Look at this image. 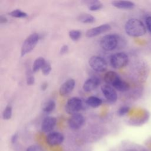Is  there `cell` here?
<instances>
[{"label":"cell","instance_id":"cell-1","mask_svg":"<svg viewBox=\"0 0 151 151\" xmlns=\"http://www.w3.org/2000/svg\"><path fill=\"white\" fill-rule=\"evenodd\" d=\"M124 29L126 34L131 37H140L146 32L144 24L137 18L129 19L125 24Z\"/></svg>","mask_w":151,"mask_h":151},{"label":"cell","instance_id":"cell-2","mask_svg":"<svg viewBox=\"0 0 151 151\" xmlns=\"http://www.w3.org/2000/svg\"><path fill=\"white\" fill-rule=\"evenodd\" d=\"M39 39V35L37 33H32L29 35L22 43L21 49V55L22 57L24 56L31 52L37 44Z\"/></svg>","mask_w":151,"mask_h":151},{"label":"cell","instance_id":"cell-3","mask_svg":"<svg viewBox=\"0 0 151 151\" xmlns=\"http://www.w3.org/2000/svg\"><path fill=\"white\" fill-rule=\"evenodd\" d=\"M119 42V37L115 34L104 35L100 41V46L106 51H111L116 48Z\"/></svg>","mask_w":151,"mask_h":151},{"label":"cell","instance_id":"cell-4","mask_svg":"<svg viewBox=\"0 0 151 151\" xmlns=\"http://www.w3.org/2000/svg\"><path fill=\"white\" fill-rule=\"evenodd\" d=\"M129 61L127 55L123 52H117L113 54L110 58L111 65L116 69L125 67Z\"/></svg>","mask_w":151,"mask_h":151},{"label":"cell","instance_id":"cell-5","mask_svg":"<svg viewBox=\"0 0 151 151\" xmlns=\"http://www.w3.org/2000/svg\"><path fill=\"white\" fill-rule=\"evenodd\" d=\"M83 107V103L81 99L73 97L69 99L66 103L65 109L67 113L70 114H74L77 113Z\"/></svg>","mask_w":151,"mask_h":151},{"label":"cell","instance_id":"cell-6","mask_svg":"<svg viewBox=\"0 0 151 151\" xmlns=\"http://www.w3.org/2000/svg\"><path fill=\"white\" fill-rule=\"evenodd\" d=\"M90 67L97 72H104L107 68V64L102 57L97 55L92 56L88 61Z\"/></svg>","mask_w":151,"mask_h":151},{"label":"cell","instance_id":"cell-7","mask_svg":"<svg viewBox=\"0 0 151 151\" xmlns=\"http://www.w3.org/2000/svg\"><path fill=\"white\" fill-rule=\"evenodd\" d=\"M84 122V118L81 114L76 113L73 114L68 120V126L73 130H77L80 128Z\"/></svg>","mask_w":151,"mask_h":151},{"label":"cell","instance_id":"cell-8","mask_svg":"<svg viewBox=\"0 0 151 151\" xmlns=\"http://www.w3.org/2000/svg\"><path fill=\"white\" fill-rule=\"evenodd\" d=\"M110 28H111V26L109 24H103V25L88 29L86 33V35L88 38H91V37L99 35L102 33L106 32L109 30H110Z\"/></svg>","mask_w":151,"mask_h":151},{"label":"cell","instance_id":"cell-9","mask_svg":"<svg viewBox=\"0 0 151 151\" xmlns=\"http://www.w3.org/2000/svg\"><path fill=\"white\" fill-rule=\"evenodd\" d=\"M101 90L102 93L104 96L105 98L111 101V102H115L117 99V94L116 91L114 90L113 88H112L110 85L105 84L101 86Z\"/></svg>","mask_w":151,"mask_h":151},{"label":"cell","instance_id":"cell-10","mask_svg":"<svg viewBox=\"0 0 151 151\" xmlns=\"http://www.w3.org/2000/svg\"><path fill=\"white\" fill-rule=\"evenodd\" d=\"M64 139V136L59 132H51L47 135L46 138L47 142L50 146L60 145L63 143Z\"/></svg>","mask_w":151,"mask_h":151},{"label":"cell","instance_id":"cell-11","mask_svg":"<svg viewBox=\"0 0 151 151\" xmlns=\"http://www.w3.org/2000/svg\"><path fill=\"white\" fill-rule=\"evenodd\" d=\"M76 82L73 78H70L65 81L60 86L59 89V93L62 96H65L70 94L75 87Z\"/></svg>","mask_w":151,"mask_h":151},{"label":"cell","instance_id":"cell-12","mask_svg":"<svg viewBox=\"0 0 151 151\" xmlns=\"http://www.w3.org/2000/svg\"><path fill=\"white\" fill-rule=\"evenodd\" d=\"M57 120L55 117L48 116L46 117L41 124V130L44 132L47 133L51 132L56 124Z\"/></svg>","mask_w":151,"mask_h":151},{"label":"cell","instance_id":"cell-13","mask_svg":"<svg viewBox=\"0 0 151 151\" xmlns=\"http://www.w3.org/2000/svg\"><path fill=\"white\" fill-rule=\"evenodd\" d=\"M100 83V80L97 77H91L86 80L83 84V90L86 92H90L95 89Z\"/></svg>","mask_w":151,"mask_h":151},{"label":"cell","instance_id":"cell-14","mask_svg":"<svg viewBox=\"0 0 151 151\" xmlns=\"http://www.w3.org/2000/svg\"><path fill=\"white\" fill-rule=\"evenodd\" d=\"M120 78L118 74L112 71H107L104 76V80L108 85L113 86Z\"/></svg>","mask_w":151,"mask_h":151},{"label":"cell","instance_id":"cell-15","mask_svg":"<svg viewBox=\"0 0 151 151\" xmlns=\"http://www.w3.org/2000/svg\"><path fill=\"white\" fill-rule=\"evenodd\" d=\"M112 5L119 9H130L134 6V4L130 1H113Z\"/></svg>","mask_w":151,"mask_h":151},{"label":"cell","instance_id":"cell-16","mask_svg":"<svg viewBox=\"0 0 151 151\" xmlns=\"http://www.w3.org/2000/svg\"><path fill=\"white\" fill-rule=\"evenodd\" d=\"M114 88L119 91H126L129 89V84L125 81L120 78L113 86Z\"/></svg>","mask_w":151,"mask_h":151},{"label":"cell","instance_id":"cell-17","mask_svg":"<svg viewBox=\"0 0 151 151\" xmlns=\"http://www.w3.org/2000/svg\"><path fill=\"white\" fill-rule=\"evenodd\" d=\"M86 103L91 107L96 108L102 104V100L96 96H90L87 99Z\"/></svg>","mask_w":151,"mask_h":151},{"label":"cell","instance_id":"cell-18","mask_svg":"<svg viewBox=\"0 0 151 151\" xmlns=\"http://www.w3.org/2000/svg\"><path fill=\"white\" fill-rule=\"evenodd\" d=\"M78 20L84 24L93 23L95 21V18L88 14H81L78 17Z\"/></svg>","mask_w":151,"mask_h":151},{"label":"cell","instance_id":"cell-19","mask_svg":"<svg viewBox=\"0 0 151 151\" xmlns=\"http://www.w3.org/2000/svg\"><path fill=\"white\" fill-rule=\"evenodd\" d=\"M46 61L43 57H38L36 58L34 61L33 65H32V71L34 73H36L40 69L41 70Z\"/></svg>","mask_w":151,"mask_h":151},{"label":"cell","instance_id":"cell-20","mask_svg":"<svg viewBox=\"0 0 151 151\" xmlns=\"http://www.w3.org/2000/svg\"><path fill=\"white\" fill-rule=\"evenodd\" d=\"M87 6L89 10L96 11L103 8V4L99 1H90L87 2Z\"/></svg>","mask_w":151,"mask_h":151},{"label":"cell","instance_id":"cell-21","mask_svg":"<svg viewBox=\"0 0 151 151\" xmlns=\"http://www.w3.org/2000/svg\"><path fill=\"white\" fill-rule=\"evenodd\" d=\"M55 108V103L54 100H49L44 104L42 110L45 113H50Z\"/></svg>","mask_w":151,"mask_h":151},{"label":"cell","instance_id":"cell-22","mask_svg":"<svg viewBox=\"0 0 151 151\" xmlns=\"http://www.w3.org/2000/svg\"><path fill=\"white\" fill-rule=\"evenodd\" d=\"M12 114V108L9 104L7 105L2 112V117L4 120H9L11 118Z\"/></svg>","mask_w":151,"mask_h":151},{"label":"cell","instance_id":"cell-23","mask_svg":"<svg viewBox=\"0 0 151 151\" xmlns=\"http://www.w3.org/2000/svg\"><path fill=\"white\" fill-rule=\"evenodd\" d=\"M9 15L12 17L14 18H25L27 17V14L25 12H23L19 9H15L14 10L9 13Z\"/></svg>","mask_w":151,"mask_h":151},{"label":"cell","instance_id":"cell-24","mask_svg":"<svg viewBox=\"0 0 151 151\" xmlns=\"http://www.w3.org/2000/svg\"><path fill=\"white\" fill-rule=\"evenodd\" d=\"M68 35L72 40L76 41L78 40L81 38V31H80L78 30L72 29L69 31Z\"/></svg>","mask_w":151,"mask_h":151},{"label":"cell","instance_id":"cell-25","mask_svg":"<svg viewBox=\"0 0 151 151\" xmlns=\"http://www.w3.org/2000/svg\"><path fill=\"white\" fill-rule=\"evenodd\" d=\"M41 70H42V73L44 75L48 76L51 71V64L50 63V62L46 61L45 63L44 64V66L42 67Z\"/></svg>","mask_w":151,"mask_h":151},{"label":"cell","instance_id":"cell-26","mask_svg":"<svg viewBox=\"0 0 151 151\" xmlns=\"http://www.w3.org/2000/svg\"><path fill=\"white\" fill-rule=\"evenodd\" d=\"M130 110V108L127 106H122L119 108V110L117 111V113L119 116H123L125 114H126Z\"/></svg>","mask_w":151,"mask_h":151},{"label":"cell","instance_id":"cell-27","mask_svg":"<svg viewBox=\"0 0 151 151\" xmlns=\"http://www.w3.org/2000/svg\"><path fill=\"white\" fill-rule=\"evenodd\" d=\"M34 83H35V78L34 76L30 72H29L27 76V84L28 86H31L34 84Z\"/></svg>","mask_w":151,"mask_h":151},{"label":"cell","instance_id":"cell-28","mask_svg":"<svg viewBox=\"0 0 151 151\" xmlns=\"http://www.w3.org/2000/svg\"><path fill=\"white\" fill-rule=\"evenodd\" d=\"M26 151H42L41 146L37 145H33L29 146Z\"/></svg>","mask_w":151,"mask_h":151},{"label":"cell","instance_id":"cell-29","mask_svg":"<svg viewBox=\"0 0 151 151\" xmlns=\"http://www.w3.org/2000/svg\"><path fill=\"white\" fill-rule=\"evenodd\" d=\"M68 51V46L67 45H63L60 50V53L61 55L66 54Z\"/></svg>","mask_w":151,"mask_h":151},{"label":"cell","instance_id":"cell-30","mask_svg":"<svg viewBox=\"0 0 151 151\" xmlns=\"http://www.w3.org/2000/svg\"><path fill=\"white\" fill-rule=\"evenodd\" d=\"M145 22H146V25L147 29L151 32V16L147 17L146 18Z\"/></svg>","mask_w":151,"mask_h":151},{"label":"cell","instance_id":"cell-31","mask_svg":"<svg viewBox=\"0 0 151 151\" xmlns=\"http://www.w3.org/2000/svg\"><path fill=\"white\" fill-rule=\"evenodd\" d=\"M18 139V134L17 133L14 134L11 137V142L12 143H15Z\"/></svg>","mask_w":151,"mask_h":151},{"label":"cell","instance_id":"cell-32","mask_svg":"<svg viewBox=\"0 0 151 151\" xmlns=\"http://www.w3.org/2000/svg\"><path fill=\"white\" fill-rule=\"evenodd\" d=\"M47 87H48V83H46V82L43 83L41 84V89L42 90H44V91L45 90Z\"/></svg>","mask_w":151,"mask_h":151},{"label":"cell","instance_id":"cell-33","mask_svg":"<svg viewBox=\"0 0 151 151\" xmlns=\"http://www.w3.org/2000/svg\"><path fill=\"white\" fill-rule=\"evenodd\" d=\"M7 21H8V20L5 17H4L2 15L0 17V22L1 23H2V24L6 23V22H7Z\"/></svg>","mask_w":151,"mask_h":151},{"label":"cell","instance_id":"cell-34","mask_svg":"<svg viewBox=\"0 0 151 151\" xmlns=\"http://www.w3.org/2000/svg\"><path fill=\"white\" fill-rule=\"evenodd\" d=\"M126 151H136L135 150H133V149H129V150H127Z\"/></svg>","mask_w":151,"mask_h":151}]
</instances>
